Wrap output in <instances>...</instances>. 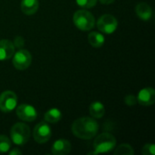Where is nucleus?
<instances>
[{
    "label": "nucleus",
    "mask_w": 155,
    "mask_h": 155,
    "mask_svg": "<svg viewBox=\"0 0 155 155\" xmlns=\"http://www.w3.org/2000/svg\"><path fill=\"white\" fill-rule=\"evenodd\" d=\"M73 134L83 140L93 139L99 130V124L97 121L93 117H80L76 119L72 124Z\"/></svg>",
    "instance_id": "obj_1"
},
{
    "label": "nucleus",
    "mask_w": 155,
    "mask_h": 155,
    "mask_svg": "<svg viewBox=\"0 0 155 155\" xmlns=\"http://www.w3.org/2000/svg\"><path fill=\"white\" fill-rule=\"evenodd\" d=\"M93 145H94V151L92 153H89V154L106 153L115 148L116 139L112 134L103 133L94 139Z\"/></svg>",
    "instance_id": "obj_2"
},
{
    "label": "nucleus",
    "mask_w": 155,
    "mask_h": 155,
    "mask_svg": "<svg viewBox=\"0 0 155 155\" xmlns=\"http://www.w3.org/2000/svg\"><path fill=\"white\" fill-rule=\"evenodd\" d=\"M73 22L74 25L82 31H90L95 25V18L94 15L84 8L74 12Z\"/></svg>",
    "instance_id": "obj_3"
},
{
    "label": "nucleus",
    "mask_w": 155,
    "mask_h": 155,
    "mask_svg": "<svg viewBox=\"0 0 155 155\" xmlns=\"http://www.w3.org/2000/svg\"><path fill=\"white\" fill-rule=\"evenodd\" d=\"M31 136V130L25 123H16L10 129L11 141L16 145L25 144Z\"/></svg>",
    "instance_id": "obj_4"
},
{
    "label": "nucleus",
    "mask_w": 155,
    "mask_h": 155,
    "mask_svg": "<svg viewBox=\"0 0 155 155\" xmlns=\"http://www.w3.org/2000/svg\"><path fill=\"white\" fill-rule=\"evenodd\" d=\"M97 28L100 32L104 34H113L118 27V21L117 19L110 14L103 15L97 20Z\"/></svg>",
    "instance_id": "obj_5"
},
{
    "label": "nucleus",
    "mask_w": 155,
    "mask_h": 155,
    "mask_svg": "<svg viewBox=\"0 0 155 155\" xmlns=\"http://www.w3.org/2000/svg\"><path fill=\"white\" fill-rule=\"evenodd\" d=\"M52 136V129L48 123L40 122L37 124L33 131V137L34 140L37 143H47Z\"/></svg>",
    "instance_id": "obj_6"
},
{
    "label": "nucleus",
    "mask_w": 155,
    "mask_h": 155,
    "mask_svg": "<svg viewBox=\"0 0 155 155\" xmlns=\"http://www.w3.org/2000/svg\"><path fill=\"white\" fill-rule=\"evenodd\" d=\"M17 95L15 92L7 90L0 94V111L10 113L17 106Z\"/></svg>",
    "instance_id": "obj_7"
},
{
    "label": "nucleus",
    "mask_w": 155,
    "mask_h": 155,
    "mask_svg": "<svg viewBox=\"0 0 155 155\" xmlns=\"http://www.w3.org/2000/svg\"><path fill=\"white\" fill-rule=\"evenodd\" d=\"M13 64L17 70L27 69L32 63V55L30 52L26 49H20L14 54Z\"/></svg>",
    "instance_id": "obj_8"
},
{
    "label": "nucleus",
    "mask_w": 155,
    "mask_h": 155,
    "mask_svg": "<svg viewBox=\"0 0 155 155\" xmlns=\"http://www.w3.org/2000/svg\"><path fill=\"white\" fill-rule=\"evenodd\" d=\"M17 117L24 122H34L37 118V112L35 108L28 104H22L15 107Z\"/></svg>",
    "instance_id": "obj_9"
},
{
    "label": "nucleus",
    "mask_w": 155,
    "mask_h": 155,
    "mask_svg": "<svg viewBox=\"0 0 155 155\" xmlns=\"http://www.w3.org/2000/svg\"><path fill=\"white\" fill-rule=\"evenodd\" d=\"M137 97V103L143 106H151L155 102V90L153 87H145L142 89Z\"/></svg>",
    "instance_id": "obj_10"
},
{
    "label": "nucleus",
    "mask_w": 155,
    "mask_h": 155,
    "mask_svg": "<svg viewBox=\"0 0 155 155\" xmlns=\"http://www.w3.org/2000/svg\"><path fill=\"white\" fill-rule=\"evenodd\" d=\"M72 150L71 143L66 139H58L56 140L51 149V153L54 155L68 154Z\"/></svg>",
    "instance_id": "obj_11"
},
{
    "label": "nucleus",
    "mask_w": 155,
    "mask_h": 155,
    "mask_svg": "<svg viewBox=\"0 0 155 155\" xmlns=\"http://www.w3.org/2000/svg\"><path fill=\"white\" fill-rule=\"evenodd\" d=\"M15 45L12 41L7 39L0 40V61L10 59L15 54Z\"/></svg>",
    "instance_id": "obj_12"
},
{
    "label": "nucleus",
    "mask_w": 155,
    "mask_h": 155,
    "mask_svg": "<svg viewBox=\"0 0 155 155\" xmlns=\"http://www.w3.org/2000/svg\"><path fill=\"white\" fill-rule=\"evenodd\" d=\"M135 12L137 16L143 21H148L153 16V9L145 2L138 3L135 6Z\"/></svg>",
    "instance_id": "obj_13"
},
{
    "label": "nucleus",
    "mask_w": 155,
    "mask_h": 155,
    "mask_svg": "<svg viewBox=\"0 0 155 155\" xmlns=\"http://www.w3.org/2000/svg\"><path fill=\"white\" fill-rule=\"evenodd\" d=\"M39 8L38 0H22L21 1V10L26 15H34L37 12Z\"/></svg>",
    "instance_id": "obj_14"
},
{
    "label": "nucleus",
    "mask_w": 155,
    "mask_h": 155,
    "mask_svg": "<svg viewBox=\"0 0 155 155\" xmlns=\"http://www.w3.org/2000/svg\"><path fill=\"white\" fill-rule=\"evenodd\" d=\"M89 114L94 119H101L105 114L104 105L101 102H94L89 106Z\"/></svg>",
    "instance_id": "obj_15"
},
{
    "label": "nucleus",
    "mask_w": 155,
    "mask_h": 155,
    "mask_svg": "<svg viewBox=\"0 0 155 155\" xmlns=\"http://www.w3.org/2000/svg\"><path fill=\"white\" fill-rule=\"evenodd\" d=\"M88 42L94 48H100L105 43V38L102 33L91 32L88 34Z\"/></svg>",
    "instance_id": "obj_16"
},
{
    "label": "nucleus",
    "mask_w": 155,
    "mask_h": 155,
    "mask_svg": "<svg viewBox=\"0 0 155 155\" xmlns=\"http://www.w3.org/2000/svg\"><path fill=\"white\" fill-rule=\"evenodd\" d=\"M44 118L48 124H56L62 119V113L57 108H52L45 114Z\"/></svg>",
    "instance_id": "obj_17"
},
{
    "label": "nucleus",
    "mask_w": 155,
    "mask_h": 155,
    "mask_svg": "<svg viewBox=\"0 0 155 155\" xmlns=\"http://www.w3.org/2000/svg\"><path fill=\"white\" fill-rule=\"evenodd\" d=\"M114 153L115 155H134V150L131 145L127 143H123V144H120L117 148H115V151Z\"/></svg>",
    "instance_id": "obj_18"
},
{
    "label": "nucleus",
    "mask_w": 155,
    "mask_h": 155,
    "mask_svg": "<svg viewBox=\"0 0 155 155\" xmlns=\"http://www.w3.org/2000/svg\"><path fill=\"white\" fill-rule=\"evenodd\" d=\"M11 148V140L3 134H0V153H7Z\"/></svg>",
    "instance_id": "obj_19"
},
{
    "label": "nucleus",
    "mask_w": 155,
    "mask_h": 155,
    "mask_svg": "<svg viewBox=\"0 0 155 155\" xmlns=\"http://www.w3.org/2000/svg\"><path fill=\"white\" fill-rule=\"evenodd\" d=\"M75 1L79 6H81L82 8H84V9L92 8L97 3V0H75Z\"/></svg>",
    "instance_id": "obj_20"
},
{
    "label": "nucleus",
    "mask_w": 155,
    "mask_h": 155,
    "mask_svg": "<svg viewBox=\"0 0 155 155\" xmlns=\"http://www.w3.org/2000/svg\"><path fill=\"white\" fill-rule=\"evenodd\" d=\"M143 155H155V145L153 143H146L142 150Z\"/></svg>",
    "instance_id": "obj_21"
},
{
    "label": "nucleus",
    "mask_w": 155,
    "mask_h": 155,
    "mask_svg": "<svg viewBox=\"0 0 155 155\" xmlns=\"http://www.w3.org/2000/svg\"><path fill=\"white\" fill-rule=\"evenodd\" d=\"M124 103L128 105V106H133L137 104V97L133 95V94H129L126 95L124 97Z\"/></svg>",
    "instance_id": "obj_22"
},
{
    "label": "nucleus",
    "mask_w": 155,
    "mask_h": 155,
    "mask_svg": "<svg viewBox=\"0 0 155 155\" xmlns=\"http://www.w3.org/2000/svg\"><path fill=\"white\" fill-rule=\"evenodd\" d=\"M25 38H24L23 36H20V35L15 36V40H14V42H13L15 47H16V48H22V47L25 45Z\"/></svg>",
    "instance_id": "obj_23"
},
{
    "label": "nucleus",
    "mask_w": 155,
    "mask_h": 155,
    "mask_svg": "<svg viewBox=\"0 0 155 155\" xmlns=\"http://www.w3.org/2000/svg\"><path fill=\"white\" fill-rule=\"evenodd\" d=\"M8 152H9V154H10V155L22 154V152H21V151H20L19 149H17V148H14V149H12L11 151L9 150Z\"/></svg>",
    "instance_id": "obj_24"
},
{
    "label": "nucleus",
    "mask_w": 155,
    "mask_h": 155,
    "mask_svg": "<svg viewBox=\"0 0 155 155\" xmlns=\"http://www.w3.org/2000/svg\"><path fill=\"white\" fill-rule=\"evenodd\" d=\"M99 1H100V3L103 4V5H111V4H113L115 0H99Z\"/></svg>",
    "instance_id": "obj_25"
}]
</instances>
